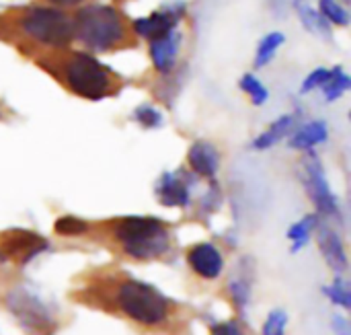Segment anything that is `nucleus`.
<instances>
[{
	"label": "nucleus",
	"instance_id": "f257e3e1",
	"mask_svg": "<svg viewBox=\"0 0 351 335\" xmlns=\"http://www.w3.org/2000/svg\"><path fill=\"white\" fill-rule=\"evenodd\" d=\"M115 237L121 249L134 259L160 257L171 247V235L158 218L128 216L117 222Z\"/></svg>",
	"mask_w": 351,
	"mask_h": 335
},
{
	"label": "nucleus",
	"instance_id": "f03ea898",
	"mask_svg": "<svg viewBox=\"0 0 351 335\" xmlns=\"http://www.w3.org/2000/svg\"><path fill=\"white\" fill-rule=\"evenodd\" d=\"M115 303L123 315L146 327H156L165 323L171 311V303L167 301V297L154 286L140 280H123L121 284H117Z\"/></svg>",
	"mask_w": 351,
	"mask_h": 335
},
{
	"label": "nucleus",
	"instance_id": "7ed1b4c3",
	"mask_svg": "<svg viewBox=\"0 0 351 335\" xmlns=\"http://www.w3.org/2000/svg\"><path fill=\"white\" fill-rule=\"evenodd\" d=\"M74 35H78L93 49H109L123 37V23L111 6L90 4L78 10Z\"/></svg>",
	"mask_w": 351,
	"mask_h": 335
},
{
	"label": "nucleus",
	"instance_id": "20e7f679",
	"mask_svg": "<svg viewBox=\"0 0 351 335\" xmlns=\"http://www.w3.org/2000/svg\"><path fill=\"white\" fill-rule=\"evenodd\" d=\"M21 27L29 37L51 47H64L74 37V23L58 8H31L23 16Z\"/></svg>",
	"mask_w": 351,
	"mask_h": 335
},
{
	"label": "nucleus",
	"instance_id": "39448f33",
	"mask_svg": "<svg viewBox=\"0 0 351 335\" xmlns=\"http://www.w3.org/2000/svg\"><path fill=\"white\" fill-rule=\"evenodd\" d=\"M66 80L84 99H101L111 86L109 72L88 54H74L64 66Z\"/></svg>",
	"mask_w": 351,
	"mask_h": 335
},
{
	"label": "nucleus",
	"instance_id": "423d86ee",
	"mask_svg": "<svg viewBox=\"0 0 351 335\" xmlns=\"http://www.w3.org/2000/svg\"><path fill=\"white\" fill-rule=\"evenodd\" d=\"M306 187H308V194L313 198V202L317 204V208L327 214V216H339V206H337V200L327 183V177L323 173V167L311 159L306 163Z\"/></svg>",
	"mask_w": 351,
	"mask_h": 335
},
{
	"label": "nucleus",
	"instance_id": "0eeeda50",
	"mask_svg": "<svg viewBox=\"0 0 351 335\" xmlns=\"http://www.w3.org/2000/svg\"><path fill=\"white\" fill-rule=\"evenodd\" d=\"M187 262H189L191 270L206 280L218 278L224 270L222 253L212 243H197L195 247H191L187 253Z\"/></svg>",
	"mask_w": 351,
	"mask_h": 335
},
{
	"label": "nucleus",
	"instance_id": "6e6552de",
	"mask_svg": "<svg viewBox=\"0 0 351 335\" xmlns=\"http://www.w3.org/2000/svg\"><path fill=\"white\" fill-rule=\"evenodd\" d=\"M179 45H181V35L177 31H171L158 39H152L150 43V56L154 66L160 72H169L175 62H177V54H179Z\"/></svg>",
	"mask_w": 351,
	"mask_h": 335
},
{
	"label": "nucleus",
	"instance_id": "1a4fd4ad",
	"mask_svg": "<svg viewBox=\"0 0 351 335\" xmlns=\"http://www.w3.org/2000/svg\"><path fill=\"white\" fill-rule=\"evenodd\" d=\"M319 245H321L325 262L331 266V270H335L339 274L346 272L348 255H346V249H343V243H341L339 235L335 231H331L329 227H321L319 229Z\"/></svg>",
	"mask_w": 351,
	"mask_h": 335
},
{
	"label": "nucleus",
	"instance_id": "9d476101",
	"mask_svg": "<svg viewBox=\"0 0 351 335\" xmlns=\"http://www.w3.org/2000/svg\"><path fill=\"white\" fill-rule=\"evenodd\" d=\"M189 165L197 175L214 177L220 167V154L210 142H195L189 148Z\"/></svg>",
	"mask_w": 351,
	"mask_h": 335
},
{
	"label": "nucleus",
	"instance_id": "9b49d317",
	"mask_svg": "<svg viewBox=\"0 0 351 335\" xmlns=\"http://www.w3.org/2000/svg\"><path fill=\"white\" fill-rule=\"evenodd\" d=\"M179 21V14L177 12H152L150 16L146 19H140L134 23L136 31L142 35V37H148V39H158L171 31H175V25Z\"/></svg>",
	"mask_w": 351,
	"mask_h": 335
},
{
	"label": "nucleus",
	"instance_id": "f8f14e48",
	"mask_svg": "<svg viewBox=\"0 0 351 335\" xmlns=\"http://www.w3.org/2000/svg\"><path fill=\"white\" fill-rule=\"evenodd\" d=\"M158 198L165 206H185L189 202V192L177 173H167L158 183Z\"/></svg>",
	"mask_w": 351,
	"mask_h": 335
},
{
	"label": "nucleus",
	"instance_id": "ddd939ff",
	"mask_svg": "<svg viewBox=\"0 0 351 335\" xmlns=\"http://www.w3.org/2000/svg\"><path fill=\"white\" fill-rule=\"evenodd\" d=\"M294 6H296V10H298L300 21L304 23V27H306L308 31H313L315 35H321V37H331L329 21H327L321 12H317L306 0H296Z\"/></svg>",
	"mask_w": 351,
	"mask_h": 335
},
{
	"label": "nucleus",
	"instance_id": "4468645a",
	"mask_svg": "<svg viewBox=\"0 0 351 335\" xmlns=\"http://www.w3.org/2000/svg\"><path fill=\"white\" fill-rule=\"evenodd\" d=\"M327 140V124L325 122H311L302 126L290 140L292 148H311Z\"/></svg>",
	"mask_w": 351,
	"mask_h": 335
},
{
	"label": "nucleus",
	"instance_id": "2eb2a0df",
	"mask_svg": "<svg viewBox=\"0 0 351 335\" xmlns=\"http://www.w3.org/2000/svg\"><path fill=\"white\" fill-rule=\"evenodd\" d=\"M292 124H294V117H292V115H284V117H280L278 122H274V124L269 126V130H267V132H263V134L253 142V146H255L257 150H265V148L274 146L276 142H280V140L290 132Z\"/></svg>",
	"mask_w": 351,
	"mask_h": 335
},
{
	"label": "nucleus",
	"instance_id": "dca6fc26",
	"mask_svg": "<svg viewBox=\"0 0 351 335\" xmlns=\"http://www.w3.org/2000/svg\"><path fill=\"white\" fill-rule=\"evenodd\" d=\"M286 41V35L280 33V31H274L269 35H265L259 43V49H257V58H255V64L257 68H263L265 64H269L278 51V47Z\"/></svg>",
	"mask_w": 351,
	"mask_h": 335
},
{
	"label": "nucleus",
	"instance_id": "f3484780",
	"mask_svg": "<svg viewBox=\"0 0 351 335\" xmlns=\"http://www.w3.org/2000/svg\"><path fill=\"white\" fill-rule=\"evenodd\" d=\"M350 86H351L350 76H348L341 68L331 70V74H329L327 82L323 84L325 95H327V101H335V99H339V97L350 89Z\"/></svg>",
	"mask_w": 351,
	"mask_h": 335
},
{
	"label": "nucleus",
	"instance_id": "a211bd4d",
	"mask_svg": "<svg viewBox=\"0 0 351 335\" xmlns=\"http://www.w3.org/2000/svg\"><path fill=\"white\" fill-rule=\"evenodd\" d=\"M315 229H317V216H306L304 220L296 222V224L290 229L288 237H290V241L294 243V251H298L302 245H306V241H308V237H311V233H313Z\"/></svg>",
	"mask_w": 351,
	"mask_h": 335
},
{
	"label": "nucleus",
	"instance_id": "6ab92c4d",
	"mask_svg": "<svg viewBox=\"0 0 351 335\" xmlns=\"http://www.w3.org/2000/svg\"><path fill=\"white\" fill-rule=\"evenodd\" d=\"M241 89L251 97V101H253L255 105H263V103L267 101V97H269V93H267V89L263 86V82H261L257 76H253V74H245V76H243Z\"/></svg>",
	"mask_w": 351,
	"mask_h": 335
},
{
	"label": "nucleus",
	"instance_id": "aec40b11",
	"mask_svg": "<svg viewBox=\"0 0 351 335\" xmlns=\"http://www.w3.org/2000/svg\"><path fill=\"white\" fill-rule=\"evenodd\" d=\"M321 10H323L321 14L335 25H348L350 23L348 10L337 0H321Z\"/></svg>",
	"mask_w": 351,
	"mask_h": 335
},
{
	"label": "nucleus",
	"instance_id": "412c9836",
	"mask_svg": "<svg viewBox=\"0 0 351 335\" xmlns=\"http://www.w3.org/2000/svg\"><path fill=\"white\" fill-rule=\"evenodd\" d=\"M286 325H288V315L278 309V311L269 313V317L263 325V335H284Z\"/></svg>",
	"mask_w": 351,
	"mask_h": 335
},
{
	"label": "nucleus",
	"instance_id": "4be33fe9",
	"mask_svg": "<svg viewBox=\"0 0 351 335\" xmlns=\"http://www.w3.org/2000/svg\"><path fill=\"white\" fill-rule=\"evenodd\" d=\"M327 294L331 297V301L333 303H337V305H341L343 309H350L351 305V297H350V288H348V284L343 282V280H335V284L331 286V288H327Z\"/></svg>",
	"mask_w": 351,
	"mask_h": 335
},
{
	"label": "nucleus",
	"instance_id": "5701e85b",
	"mask_svg": "<svg viewBox=\"0 0 351 335\" xmlns=\"http://www.w3.org/2000/svg\"><path fill=\"white\" fill-rule=\"evenodd\" d=\"M56 231L60 235H78V233L86 231V222H82L78 218H72V216H66V218H60L56 222Z\"/></svg>",
	"mask_w": 351,
	"mask_h": 335
},
{
	"label": "nucleus",
	"instance_id": "b1692460",
	"mask_svg": "<svg viewBox=\"0 0 351 335\" xmlns=\"http://www.w3.org/2000/svg\"><path fill=\"white\" fill-rule=\"evenodd\" d=\"M136 119H138L142 126H146V128H156V126H160V122H162L160 111L154 109V107H140V109L136 111Z\"/></svg>",
	"mask_w": 351,
	"mask_h": 335
},
{
	"label": "nucleus",
	"instance_id": "393cba45",
	"mask_svg": "<svg viewBox=\"0 0 351 335\" xmlns=\"http://www.w3.org/2000/svg\"><path fill=\"white\" fill-rule=\"evenodd\" d=\"M329 74H331V70H327V68H319V70H315V72L304 80V84H302V93H308V91L317 89V86H323V84L327 82Z\"/></svg>",
	"mask_w": 351,
	"mask_h": 335
},
{
	"label": "nucleus",
	"instance_id": "a878e982",
	"mask_svg": "<svg viewBox=\"0 0 351 335\" xmlns=\"http://www.w3.org/2000/svg\"><path fill=\"white\" fill-rule=\"evenodd\" d=\"M212 335H243V332L237 323H220L214 327Z\"/></svg>",
	"mask_w": 351,
	"mask_h": 335
},
{
	"label": "nucleus",
	"instance_id": "bb28decb",
	"mask_svg": "<svg viewBox=\"0 0 351 335\" xmlns=\"http://www.w3.org/2000/svg\"><path fill=\"white\" fill-rule=\"evenodd\" d=\"M53 4H60V6H70V4H78L80 0H49Z\"/></svg>",
	"mask_w": 351,
	"mask_h": 335
}]
</instances>
